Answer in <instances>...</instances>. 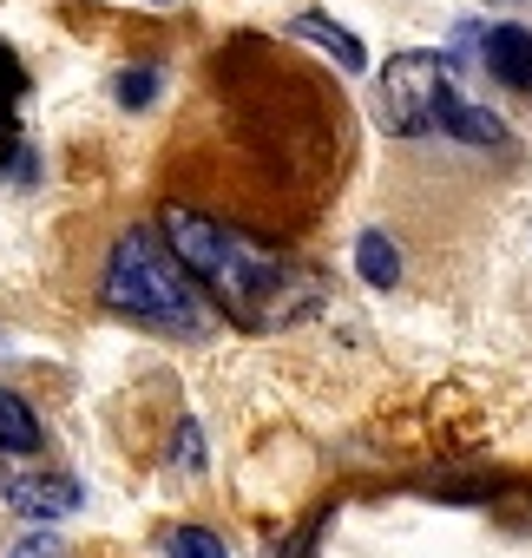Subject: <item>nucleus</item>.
<instances>
[{"label":"nucleus","mask_w":532,"mask_h":558,"mask_svg":"<svg viewBox=\"0 0 532 558\" xmlns=\"http://www.w3.org/2000/svg\"><path fill=\"white\" fill-rule=\"evenodd\" d=\"M165 243L191 269V283H204L237 323L250 329H283L316 310V276L297 269L283 250L256 243L250 230H230L204 210H165Z\"/></svg>","instance_id":"obj_1"},{"label":"nucleus","mask_w":532,"mask_h":558,"mask_svg":"<svg viewBox=\"0 0 532 558\" xmlns=\"http://www.w3.org/2000/svg\"><path fill=\"white\" fill-rule=\"evenodd\" d=\"M99 303L125 323H145L158 336H204L210 329V310H204V290L191 283V269L178 256L158 250L152 230H125L112 250H106V269H99Z\"/></svg>","instance_id":"obj_2"},{"label":"nucleus","mask_w":532,"mask_h":558,"mask_svg":"<svg viewBox=\"0 0 532 558\" xmlns=\"http://www.w3.org/2000/svg\"><path fill=\"white\" fill-rule=\"evenodd\" d=\"M454 99H460L454 93V60H440V53H395L382 66V125L395 138L440 132Z\"/></svg>","instance_id":"obj_3"},{"label":"nucleus","mask_w":532,"mask_h":558,"mask_svg":"<svg viewBox=\"0 0 532 558\" xmlns=\"http://www.w3.org/2000/svg\"><path fill=\"white\" fill-rule=\"evenodd\" d=\"M8 506H14L21 519L53 525V519L80 512V506H86V493H80V480H73V473H27V480H8Z\"/></svg>","instance_id":"obj_4"},{"label":"nucleus","mask_w":532,"mask_h":558,"mask_svg":"<svg viewBox=\"0 0 532 558\" xmlns=\"http://www.w3.org/2000/svg\"><path fill=\"white\" fill-rule=\"evenodd\" d=\"M480 53H486V73H493L499 86L532 93V34H525V27H512V21H506V27H493Z\"/></svg>","instance_id":"obj_5"},{"label":"nucleus","mask_w":532,"mask_h":558,"mask_svg":"<svg viewBox=\"0 0 532 558\" xmlns=\"http://www.w3.org/2000/svg\"><path fill=\"white\" fill-rule=\"evenodd\" d=\"M290 34H297V40H316L329 60H342V73H362V66H368V47H362L349 27L323 21V14H297V21H290Z\"/></svg>","instance_id":"obj_6"},{"label":"nucleus","mask_w":532,"mask_h":558,"mask_svg":"<svg viewBox=\"0 0 532 558\" xmlns=\"http://www.w3.org/2000/svg\"><path fill=\"white\" fill-rule=\"evenodd\" d=\"M40 447H47V427H40L34 401L0 388V453H40Z\"/></svg>","instance_id":"obj_7"},{"label":"nucleus","mask_w":532,"mask_h":558,"mask_svg":"<svg viewBox=\"0 0 532 558\" xmlns=\"http://www.w3.org/2000/svg\"><path fill=\"white\" fill-rule=\"evenodd\" d=\"M355 276L368 290H395L401 283V250L388 243V230H362L355 236Z\"/></svg>","instance_id":"obj_8"},{"label":"nucleus","mask_w":532,"mask_h":558,"mask_svg":"<svg viewBox=\"0 0 532 558\" xmlns=\"http://www.w3.org/2000/svg\"><path fill=\"white\" fill-rule=\"evenodd\" d=\"M165 558H230V545L204 525H171L165 532Z\"/></svg>","instance_id":"obj_9"},{"label":"nucleus","mask_w":532,"mask_h":558,"mask_svg":"<svg viewBox=\"0 0 532 558\" xmlns=\"http://www.w3.org/2000/svg\"><path fill=\"white\" fill-rule=\"evenodd\" d=\"M440 132L467 138V145H493V138H499V119H493V112H480V106H467V99H454V112H447V125H440Z\"/></svg>","instance_id":"obj_10"},{"label":"nucleus","mask_w":532,"mask_h":558,"mask_svg":"<svg viewBox=\"0 0 532 558\" xmlns=\"http://www.w3.org/2000/svg\"><path fill=\"white\" fill-rule=\"evenodd\" d=\"M112 93H119V106H132V112H138V106H152V99H158V73H152V66H132V73H119V86H112Z\"/></svg>","instance_id":"obj_11"},{"label":"nucleus","mask_w":532,"mask_h":558,"mask_svg":"<svg viewBox=\"0 0 532 558\" xmlns=\"http://www.w3.org/2000/svg\"><path fill=\"white\" fill-rule=\"evenodd\" d=\"M171 460H184V473L204 466V440H197V421H178V440H171Z\"/></svg>","instance_id":"obj_12"},{"label":"nucleus","mask_w":532,"mask_h":558,"mask_svg":"<svg viewBox=\"0 0 532 558\" xmlns=\"http://www.w3.org/2000/svg\"><path fill=\"white\" fill-rule=\"evenodd\" d=\"M323 525H329V512H316V519H310V525L290 538V551H283V558H316V545H323Z\"/></svg>","instance_id":"obj_13"},{"label":"nucleus","mask_w":532,"mask_h":558,"mask_svg":"<svg viewBox=\"0 0 532 558\" xmlns=\"http://www.w3.org/2000/svg\"><path fill=\"white\" fill-rule=\"evenodd\" d=\"M8 558H60V538H53V532H34V538H21Z\"/></svg>","instance_id":"obj_14"}]
</instances>
